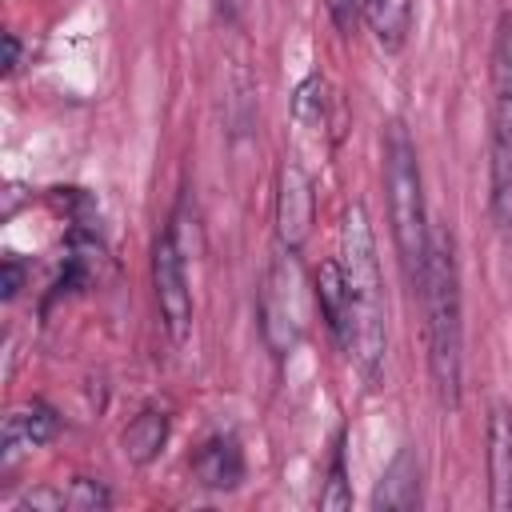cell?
<instances>
[{"label": "cell", "mask_w": 512, "mask_h": 512, "mask_svg": "<svg viewBox=\"0 0 512 512\" xmlns=\"http://www.w3.org/2000/svg\"><path fill=\"white\" fill-rule=\"evenodd\" d=\"M340 268L348 280V356L356 360L368 388L380 384L384 352H388V328H384V288H380V264H376V240L364 204H348L340 224Z\"/></svg>", "instance_id": "1"}, {"label": "cell", "mask_w": 512, "mask_h": 512, "mask_svg": "<svg viewBox=\"0 0 512 512\" xmlns=\"http://www.w3.org/2000/svg\"><path fill=\"white\" fill-rule=\"evenodd\" d=\"M424 300V328H428V372L436 384L440 404H460V372H464V324H460V268L456 248L444 228H432L424 272L416 280Z\"/></svg>", "instance_id": "2"}, {"label": "cell", "mask_w": 512, "mask_h": 512, "mask_svg": "<svg viewBox=\"0 0 512 512\" xmlns=\"http://www.w3.org/2000/svg\"><path fill=\"white\" fill-rule=\"evenodd\" d=\"M384 188H388L392 240H396V252H400L408 280L416 284L424 272L432 224H428V208H424V180H420L416 144L400 120L388 124V132H384Z\"/></svg>", "instance_id": "3"}, {"label": "cell", "mask_w": 512, "mask_h": 512, "mask_svg": "<svg viewBox=\"0 0 512 512\" xmlns=\"http://www.w3.org/2000/svg\"><path fill=\"white\" fill-rule=\"evenodd\" d=\"M152 284H156L160 320L172 344H184L192 336V288H188V264H184L176 224H168L152 248Z\"/></svg>", "instance_id": "4"}, {"label": "cell", "mask_w": 512, "mask_h": 512, "mask_svg": "<svg viewBox=\"0 0 512 512\" xmlns=\"http://www.w3.org/2000/svg\"><path fill=\"white\" fill-rule=\"evenodd\" d=\"M488 216L512 240V100H496L488 132Z\"/></svg>", "instance_id": "5"}, {"label": "cell", "mask_w": 512, "mask_h": 512, "mask_svg": "<svg viewBox=\"0 0 512 512\" xmlns=\"http://www.w3.org/2000/svg\"><path fill=\"white\" fill-rule=\"evenodd\" d=\"M260 332L276 356L292 352L300 340V308H296V276L284 264V256L268 268V280L260 288Z\"/></svg>", "instance_id": "6"}, {"label": "cell", "mask_w": 512, "mask_h": 512, "mask_svg": "<svg viewBox=\"0 0 512 512\" xmlns=\"http://www.w3.org/2000/svg\"><path fill=\"white\" fill-rule=\"evenodd\" d=\"M312 180L296 160H284L280 168V184H276V236L288 252H300L304 240L312 236Z\"/></svg>", "instance_id": "7"}, {"label": "cell", "mask_w": 512, "mask_h": 512, "mask_svg": "<svg viewBox=\"0 0 512 512\" xmlns=\"http://www.w3.org/2000/svg\"><path fill=\"white\" fill-rule=\"evenodd\" d=\"M192 476L200 488H212V492H232L240 488L244 480V452L236 444V436H208L196 456H192Z\"/></svg>", "instance_id": "8"}, {"label": "cell", "mask_w": 512, "mask_h": 512, "mask_svg": "<svg viewBox=\"0 0 512 512\" xmlns=\"http://www.w3.org/2000/svg\"><path fill=\"white\" fill-rule=\"evenodd\" d=\"M488 488L492 508H512V412L504 404L488 412Z\"/></svg>", "instance_id": "9"}, {"label": "cell", "mask_w": 512, "mask_h": 512, "mask_svg": "<svg viewBox=\"0 0 512 512\" xmlns=\"http://www.w3.org/2000/svg\"><path fill=\"white\" fill-rule=\"evenodd\" d=\"M56 428H60L56 412H52L48 404H40V400H32V404L8 412V420H4V464H12V460H16L20 452H28V448L48 444V440L56 436Z\"/></svg>", "instance_id": "10"}, {"label": "cell", "mask_w": 512, "mask_h": 512, "mask_svg": "<svg viewBox=\"0 0 512 512\" xmlns=\"http://www.w3.org/2000/svg\"><path fill=\"white\" fill-rule=\"evenodd\" d=\"M416 504H420V464H416L412 448H400L372 492V508L376 512H408Z\"/></svg>", "instance_id": "11"}, {"label": "cell", "mask_w": 512, "mask_h": 512, "mask_svg": "<svg viewBox=\"0 0 512 512\" xmlns=\"http://www.w3.org/2000/svg\"><path fill=\"white\" fill-rule=\"evenodd\" d=\"M312 280H316V300H320V312H324L328 332L340 340V348H348L352 316H348V280H344L340 260H320V268H316Z\"/></svg>", "instance_id": "12"}, {"label": "cell", "mask_w": 512, "mask_h": 512, "mask_svg": "<svg viewBox=\"0 0 512 512\" xmlns=\"http://www.w3.org/2000/svg\"><path fill=\"white\" fill-rule=\"evenodd\" d=\"M360 4H364V20H368L376 44L384 52L404 48L408 24H412V0H360Z\"/></svg>", "instance_id": "13"}, {"label": "cell", "mask_w": 512, "mask_h": 512, "mask_svg": "<svg viewBox=\"0 0 512 512\" xmlns=\"http://www.w3.org/2000/svg\"><path fill=\"white\" fill-rule=\"evenodd\" d=\"M164 440H168V416L164 412H156V408H144L128 428H124V436H120V444H124V456L132 460V464H152L160 452H164Z\"/></svg>", "instance_id": "14"}, {"label": "cell", "mask_w": 512, "mask_h": 512, "mask_svg": "<svg viewBox=\"0 0 512 512\" xmlns=\"http://www.w3.org/2000/svg\"><path fill=\"white\" fill-rule=\"evenodd\" d=\"M492 96L512 100V12H500L492 32Z\"/></svg>", "instance_id": "15"}, {"label": "cell", "mask_w": 512, "mask_h": 512, "mask_svg": "<svg viewBox=\"0 0 512 512\" xmlns=\"http://www.w3.org/2000/svg\"><path fill=\"white\" fill-rule=\"evenodd\" d=\"M292 116H296V124H304V128H320V124H324V80H320V76H308V80L296 88V96H292Z\"/></svg>", "instance_id": "16"}, {"label": "cell", "mask_w": 512, "mask_h": 512, "mask_svg": "<svg viewBox=\"0 0 512 512\" xmlns=\"http://www.w3.org/2000/svg\"><path fill=\"white\" fill-rule=\"evenodd\" d=\"M348 504H352V492L344 480V448H336L332 468H328V484L320 488V508H348Z\"/></svg>", "instance_id": "17"}, {"label": "cell", "mask_w": 512, "mask_h": 512, "mask_svg": "<svg viewBox=\"0 0 512 512\" xmlns=\"http://www.w3.org/2000/svg\"><path fill=\"white\" fill-rule=\"evenodd\" d=\"M112 504V492L100 484V480H76L68 488V508L72 512H100Z\"/></svg>", "instance_id": "18"}, {"label": "cell", "mask_w": 512, "mask_h": 512, "mask_svg": "<svg viewBox=\"0 0 512 512\" xmlns=\"http://www.w3.org/2000/svg\"><path fill=\"white\" fill-rule=\"evenodd\" d=\"M20 284H24V264H20L16 256H8V260H4V276H0V288H4V300H16V292H20Z\"/></svg>", "instance_id": "19"}, {"label": "cell", "mask_w": 512, "mask_h": 512, "mask_svg": "<svg viewBox=\"0 0 512 512\" xmlns=\"http://www.w3.org/2000/svg\"><path fill=\"white\" fill-rule=\"evenodd\" d=\"M20 68V36L16 32H4V72L12 76Z\"/></svg>", "instance_id": "20"}, {"label": "cell", "mask_w": 512, "mask_h": 512, "mask_svg": "<svg viewBox=\"0 0 512 512\" xmlns=\"http://www.w3.org/2000/svg\"><path fill=\"white\" fill-rule=\"evenodd\" d=\"M356 8L364 12V4H356V0H332V16H336V24H340V28H352Z\"/></svg>", "instance_id": "21"}, {"label": "cell", "mask_w": 512, "mask_h": 512, "mask_svg": "<svg viewBox=\"0 0 512 512\" xmlns=\"http://www.w3.org/2000/svg\"><path fill=\"white\" fill-rule=\"evenodd\" d=\"M244 4H248V0H216V12H220L224 20H240Z\"/></svg>", "instance_id": "22"}]
</instances>
